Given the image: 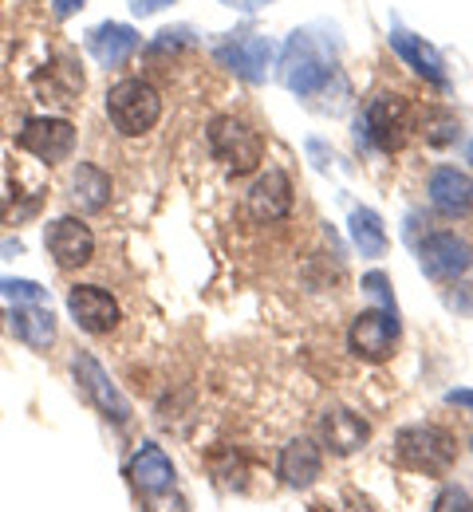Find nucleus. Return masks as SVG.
Wrapping results in <instances>:
<instances>
[{
    "instance_id": "1",
    "label": "nucleus",
    "mask_w": 473,
    "mask_h": 512,
    "mask_svg": "<svg viewBox=\"0 0 473 512\" xmlns=\"http://www.w3.org/2000/svg\"><path fill=\"white\" fill-rule=\"evenodd\" d=\"M205 138H209L213 158L233 174H253L265 162V138L257 134L253 123L237 115H217L205 130Z\"/></svg>"
},
{
    "instance_id": "2",
    "label": "nucleus",
    "mask_w": 473,
    "mask_h": 512,
    "mask_svg": "<svg viewBox=\"0 0 473 512\" xmlns=\"http://www.w3.org/2000/svg\"><path fill=\"white\" fill-rule=\"evenodd\" d=\"M107 119L115 123L119 134H127V138H138V134L154 130L158 119H162V95H158V87L146 83V79H123V83H115L107 91Z\"/></svg>"
},
{
    "instance_id": "3",
    "label": "nucleus",
    "mask_w": 473,
    "mask_h": 512,
    "mask_svg": "<svg viewBox=\"0 0 473 512\" xmlns=\"http://www.w3.org/2000/svg\"><path fill=\"white\" fill-rule=\"evenodd\" d=\"M454 457H458V442L442 426H406L395 438V461L410 473L438 477L454 465Z\"/></svg>"
},
{
    "instance_id": "4",
    "label": "nucleus",
    "mask_w": 473,
    "mask_h": 512,
    "mask_svg": "<svg viewBox=\"0 0 473 512\" xmlns=\"http://www.w3.org/2000/svg\"><path fill=\"white\" fill-rule=\"evenodd\" d=\"M284 87L292 91V95H300V99H308V95H320L324 87H328V79H332V64H328V56L316 48V40L308 36V32H296L292 40H288V48H284Z\"/></svg>"
},
{
    "instance_id": "5",
    "label": "nucleus",
    "mask_w": 473,
    "mask_h": 512,
    "mask_svg": "<svg viewBox=\"0 0 473 512\" xmlns=\"http://www.w3.org/2000/svg\"><path fill=\"white\" fill-rule=\"evenodd\" d=\"M399 312L391 308H371V312H359L351 327H347V351L363 363H383L395 355V343H399Z\"/></svg>"
},
{
    "instance_id": "6",
    "label": "nucleus",
    "mask_w": 473,
    "mask_h": 512,
    "mask_svg": "<svg viewBox=\"0 0 473 512\" xmlns=\"http://www.w3.org/2000/svg\"><path fill=\"white\" fill-rule=\"evenodd\" d=\"M71 371H75L79 390L87 394V402H91L103 418H111V422H119V426H127V422H131V402H127V394L111 383V375L103 371V363H99L95 355L79 351V355L71 359Z\"/></svg>"
},
{
    "instance_id": "7",
    "label": "nucleus",
    "mask_w": 473,
    "mask_h": 512,
    "mask_svg": "<svg viewBox=\"0 0 473 512\" xmlns=\"http://www.w3.org/2000/svg\"><path fill=\"white\" fill-rule=\"evenodd\" d=\"M359 134L375 142L379 150H399L410 134V111H406L403 95H375L367 111L359 115Z\"/></svg>"
},
{
    "instance_id": "8",
    "label": "nucleus",
    "mask_w": 473,
    "mask_h": 512,
    "mask_svg": "<svg viewBox=\"0 0 473 512\" xmlns=\"http://www.w3.org/2000/svg\"><path fill=\"white\" fill-rule=\"evenodd\" d=\"M418 264L430 280H458L466 268L473 264V245L470 237L462 233H430L422 245H418Z\"/></svg>"
},
{
    "instance_id": "9",
    "label": "nucleus",
    "mask_w": 473,
    "mask_h": 512,
    "mask_svg": "<svg viewBox=\"0 0 473 512\" xmlns=\"http://www.w3.org/2000/svg\"><path fill=\"white\" fill-rule=\"evenodd\" d=\"M16 142H20L28 154H36L40 162L56 166V162H64L71 150H75V127H71L68 119L40 115V119H28V123H24Z\"/></svg>"
},
{
    "instance_id": "10",
    "label": "nucleus",
    "mask_w": 473,
    "mask_h": 512,
    "mask_svg": "<svg viewBox=\"0 0 473 512\" xmlns=\"http://www.w3.org/2000/svg\"><path fill=\"white\" fill-rule=\"evenodd\" d=\"M68 312L71 320L79 323L83 331H91V335H107V331L119 327V304L99 284H75L68 292Z\"/></svg>"
},
{
    "instance_id": "11",
    "label": "nucleus",
    "mask_w": 473,
    "mask_h": 512,
    "mask_svg": "<svg viewBox=\"0 0 473 512\" xmlns=\"http://www.w3.org/2000/svg\"><path fill=\"white\" fill-rule=\"evenodd\" d=\"M272 40L269 36H233V40H225V44H217V60L225 67H233L241 79H249V83H261L265 75H269V64H272Z\"/></svg>"
},
{
    "instance_id": "12",
    "label": "nucleus",
    "mask_w": 473,
    "mask_h": 512,
    "mask_svg": "<svg viewBox=\"0 0 473 512\" xmlns=\"http://www.w3.org/2000/svg\"><path fill=\"white\" fill-rule=\"evenodd\" d=\"M127 477H131V485H135L142 497H162V493H170L174 489V461L166 457V449L154 446V442H146V446L135 449V457L127 461Z\"/></svg>"
},
{
    "instance_id": "13",
    "label": "nucleus",
    "mask_w": 473,
    "mask_h": 512,
    "mask_svg": "<svg viewBox=\"0 0 473 512\" xmlns=\"http://www.w3.org/2000/svg\"><path fill=\"white\" fill-rule=\"evenodd\" d=\"M48 253L60 268H83L95 256V233L79 217H60L48 225Z\"/></svg>"
},
{
    "instance_id": "14",
    "label": "nucleus",
    "mask_w": 473,
    "mask_h": 512,
    "mask_svg": "<svg viewBox=\"0 0 473 512\" xmlns=\"http://www.w3.org/2000/svg\"><path fill=\"white\" fill-rule=\"evenodd\" d=\"M249 213H253V221H261V225H276V221H284L288 213H292V178L284 174V170H265L257 182H253V190H249Z\"/></svg>"
},
{
    "instance_id": "15",
    "label": "nucleus",
    "mask_w": 473,
    "mask_h": 512,
    "mask_svg": "<svg viewBox=\"0 0 473 512\" xmlns=\"http://www.w3.org/2000/svg\"><path fill=\"white\" fill-rule=\"evenodd\" d=\"M320 434H324V446L332 449L336 457H351L367 446L371 438V426L363 414L347 410V406H328L324 418H320Z\"/></svg>"
},
{
    "instance_id": "16",
    "label": "nucleus",
    "mask_w": 473,
    "mask_h": 512,
    "mask_svg": "<svg viewBox=\"0 0 473 512\" xmlns=\"http://www.w3.org/2000/svg\"><path fill=\"white\" fill-rule=\"evenodd\" d=\"M426 193H430V205L446 217H466L473 209V178L454 166H438L426 182Z\"/></svg>"
},
{
    "instance_id": "17",
    "label": "nucleus",
    "mask_w": 473,
    "mask_h": 512,
    "mask_svg": "<svg viewBox=\"0 0 473 512\" xmlns=\"http://www.w3.org/2000/svg\"><path fill=\"white\" fill-rule=\"evenodd\" d=\"M276 473H280V481H284L288 489H308V485H316L320 473H324V453H320L316 442H308V438H292L288 446L280 449Z\"/></svg>"
},
{
    "instance_id": "18",
    "label": "nucleus",
    "mask_w": 473,
    "mask_h": 512,
    "mask_svg": "<svg viewBox=\"0 0 473 512\" xmlns=\"http://www.w3.org/2000/svg\"><path fill=\"white\" fill-rule=\"evenodd\" d=\"M391 48H395V52L403 56V64L414 67V75H422L426 83L450 87V75H446V64H442L438 48H430L422 36H414V32H406V28H395V32H391Z\"/></svg>"
},
{
    "instance_id": "19",
    "label": "nucleus",
    "mask_w": 473,
    "mask_h": 512,
    "mask_svg": "<svg viewBox=\"0 0 473 512\" xmlns=\"http://www.w3.org/2000/svg\"><path fill=\"white\" fill-rule=\"evenodd\" d=\"M87 52L103 67H123L138 52V32L131 24H99L87 32Z\"/></svg>"
},
{
    "instance_id": "20",
    "label": "nucleus",
    "mask_w": 473,
    "mask_h": 512,
    "mask_svg": "<svg viewBox=\"0 0 473 512\" xmlns=\"http://www.w3.org/2000/svg\"><path fill=\"white\" fill-rule=\"evenodd\" d=\"M71 197H75L87 213H99V209H107V201H111V178H107L99 166L79 162L75 174H71Z\"/></svg>"
},
{
    "instance_id": "21",
    "label": "nucleus",
    "mask_w": 473,
    "mask_h": 512,
    "mask_svg": "<svg viewBox=\"0 0 473 512\" xmlns=\"http://www.w3.org/2000/svg\"><path fill=\"white\" fill-rule=\"evenodd\" d=\"M12 331H16V339L28 343V347H48V343L56 339V316H52L48 308H40V304L16 308V312H12Z\"/></svg>"
},
{
    "instance_id": "22",
    "label": "nucleus",
    "mask_w": 473,
    "mask_h": 512,
    "mask_svg": "<svg viewBox=\"0 0 473 512\" xmlns=\"http://www.w3.org/2000/svg\"><path fill=\"white\" fill-rule=\"evenodd\" d=\"M351 241H355V249L363 256L387 253V229H383L375 209H355L351 213Z\"/></svg>"
},
{
    "instance_id": "23",
    "label": "nucleus",
    "mask_w": 473,
    "mask_h": 512,
    "mask_svg": "<svg viewBox=\"0 0 473 512\" xmlns=\"http://www.w3.org/2000/svg\"><path fill=\"white\" fill-rule=\"evenodd\" d=\"M458 130H462L458 115H450V111H430L422 134H426V142H430V146H446V142H454V138H458Z\"/></svg>"
},
{
    "instance_id": "24",
    "label": "nucleus",
    "mask_w": 473,
    "mask_h": 512,
    "mask_svg": "<svg viewBox=\"0 0 473 512\" xmlns=\"http://www.w3.org/2000/svg\"><path fill=\"white\" fill-rule=\"evenodd\" d=\"M0 296H8V300H20V304H40V300H44V288H40L36 280L0 276Z\"/></svg>"
},
{
    "instance_id": "25",
    "label": "nucleus",
    "mask_w": 473,
    "mask_h": 512,
    "mask_svg": "<svg viewBox=\"0 0 473 512\" xmlns=\"http://www.w3.org/2000/svg\"><path fill=\"white\" fill-rule=\"evenodd\" d=\"M434 512H473V501L466 489H458V485H450V489H442V497H438V505Z\"/></svg>"
},
{
    "instance_id": "26",
    "label": "nucleus",
    "mask_w": 473,
    "mask_h": 512,
    "mask_svg": "<svg viewBox=\"0 0 473 512\" xmlns=\"http://www.w3.org/2000/svg\"><path fill=\"white\" fill-rule=\"evenodd\" d=\"M363 288H367L375 300H383V308H391V312H395V300H391V292H387V276H383V272L363 276Z\"/></svg>"
},
{
    "instance_id": "27",
    "label": "nucleus",
    "mask_w": 473,
    "mask_h": 512,
    "mask_svg": "<svg viewBox=\"0 0 473 512\" xmlns=\"http://www.w3.org/2000/svg\"><path fill=\"white\" fill-rule=\"evenodd\" d=\"M166 4H174V0H131V12H138V16H150V12L166 8Z\"/></svg>"
},
{
    "instance_id": "28",
    "label": "nucleus",
    "mask_w": 473,
    "mask_h": 512,
    "mask_svg": "<svg viewBox=\"0 0 473 512\" xmlns=\"http://www.w3.org/2000/svg\"><path fill=\"white\" fill-rule=\"evenodd\" d=\"M150 512H186V505H182V501H178V497H174V501H170V497H166V493H162V501H158V497H154V509Z\"/></svg>"
},
{
    "instance_id": "29",
    "label": "nucleus",
    "mask_w": 473,
    "mask_h": 512,
    "mask_svg": "<svg viewBox=\"0 0 473 512\" xmlns=\"http://www.w3.org/2000/svg\"><path fill=\"white\" fill-rule=\"evenodd\" d=\"M75 8H83V0H56V16H71Z\"/></svg>"
},
{
    "instance_id": "30",
    "label": "nucleus",
    "mask_w": 473,
    "mask_h": 512,
    "mask_svg": "<svg viewBox=\"0 0 473 512\" xmlns=\"http://www.w3.org/2000/svg\"><path fill=\"white\" fill-rule=\"evenodd\" d=\"M466 158H470V166H473V142H470V150H466Z\"/></svg>"
},
{
    "instance_id": "31",
    "label": "nucleus",
    "mask_w": 473,
    "mask_h": 512,
    "mask_svg": "<svg viewBox=\"0 0 473 512\" xmlns=\"http://www.w3.org/2000/svg\"><path fill=\"white\" fill-rule=\"evenodd\" d=\"M470 449H473V438H470Z\"/></svg>"
}]
</instances>
